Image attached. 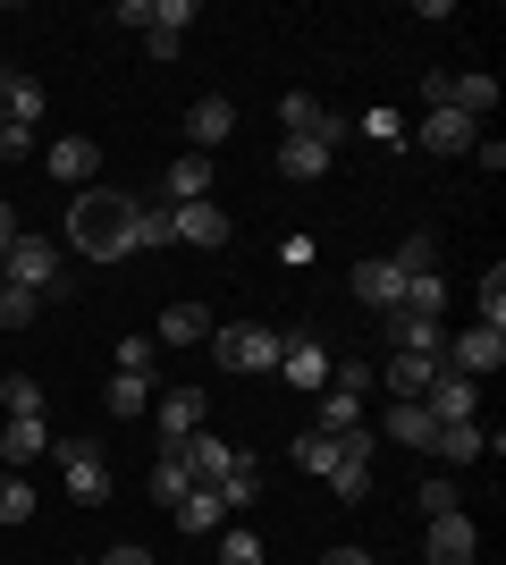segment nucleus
Listing matches in <instances>:
<instances>
[{
    "label": "nucleus",
    "instance_id": "obj_28",
    "mask_svg": "<svg viewBox=\"0 0 506 565\" xmlns=\"http://www.w3.org/2000/svg\"><path fill=\"white\" fill-rule=\"evenodd\" d=\"M0 405H9V423H43V380L9 372V380H0Z\"/></svg>",
    "mask_w": 506,
    "mask_h": 565
},
{
    "label": "nucleus",
    "instance_id": "obj_17",
    "mask_svg": "<svg viewBox=\"0 0 506 565\" xmlns=\"http://www.w3.org/2000/svg\"><path fill=\"white\" fill-rule=\"evenodd\" d=\"M212 194V152H177L161 178V203H203Z\"/></svg>",
    "mask_w": 506,
    "mask_h": 565
},
{
    "label": "nucleus",
    "instance_id": "obj_21",
    "mask_svg": "<svg viewBox=\"0 0 506 565\" xmlns=\"http://www.w3.org/2000/svg\"><path fill=\"white\" fill-rule=\"evenodd\" d=\"M144 405H152V380L144 372H110V388H101V414H110V423H136Z\"/></svg>",
    "mask_w": 506,
    "mask_h": 565
},
{
    "label": "nucleus",
    "instance_id": "obj_5",
    "mask_svg": "<svg viewBox=\"0 0 506 565\" xmlns=\"http://www.w3.org/2000/svg\"><path fill=\"white\" fill-rule=\"evenodd\" d=\"M422 414H431V423H482V380H464V372L439 363L431 388H422Z\"/></svg>",
    "mask_w": 506,
    "mask_h": 565
},
{
    "label": "nucleus",
    "instance_id": "obj_3",
    "mask_svg": "<svg viewBox=\"0 0 506 565\" xmlns=\"http://www.w3.org/2000/svg\"><path fill=\"white\" fill-rule=\"evenodd\" d=\"M279 347H288V338L262 330V321H228V330L212 338L219 372H279Z\"/></svg>",
    "mask_w": 506,
    "mask_h": 565
},
{
    "label": "nucleus",
    "instance_id": "obj_19",
    "mask_svg": "<svg viewBox=\"0 0 506 565\" xmlns=\"http://www.w3.org/2000/svg\"><path fill=\"white\" fill-rule=\"evenodd\" d=\"M380 430H388V439H397V448L431 456V430H439V423H431V414H422V397H397V405H388V423H380Z\"/></svg>",
    "mask_w": 506,
    "mask_h": 565
},
{
    "label": "nucleus",
    "instance_id": "obj_30",
    "mask_svg": "<svg viewBox=\"0 0 506 565\" xmlns=\"http://www.w3.org/2000/svg\"><path fill=\"white\" fill-rule=\"evenodd\" d=\"M254 498H262V465H254V456H237V472L219 481V507L237 515V507H254Z\"/></svg>",
    "mask_w": 506,
    "mask_h": 565
},
{
    "label": "nucleus",
    "instance_id": "obj_43",
    "mask_svg": "<svg viewBox=\"0 0 506 565\" xmlns=\"http://www.w3.org/2000/svg\"><path fill=\"white\" fill-rule=\"evenodd\" d=\"M25 152H34V127H9V118H0V161H25Z\"/></svg>",
    "mask_w": 506,
    "mask_h": 565
},
{
    "label": "nucleus",
    "instance_id": "obj_42",
    "mask_svg": "<svg viewBox=\"0 0 506 565\" xmlns=\"http://www.w3.org/2000/svg\"><path fill=\"white\" fill-rule=\"evenodd\" d=\"M110 363H119V372H144V380H152V347H144V338H119V354H110Z\"/></svg>",
    "mask_w": 506,
    "mask_h": 565
},
{
    "label": "nucleus",
    "instance_id": "obj_23",
    "mask_svg": "<svg viewBox=\"0 0 506 565\" xmlns=\"http://www.w3.org/2000/svg\"><path fill=\"white\" fill-rule=\"evenodd\" d=\"M169 515H177V532H194V541H203V532H219V515H228V507H219V490H203V481H194Z\"/></svg>",
    "mask_w": 506,
    "mask_h": 565
},
{
    "label": "nucleus",
    "instance_id": "obj_40",
    "mask_svg": "<svg viewBox=\"0 0 506 565\" xmlns=\"http://www.w3.org/2000/svg\"><path fill=\"white\" fill-rule=\"evenodd\" d=\"M186 25H194V0H161V9H152V34H177V43H186Z\"/></svg>",
    "mask_w": 506,
    "mask_h": 565
},
{
    "label": "nucleus",
    "instance_id": "obj_37",
    "mask_svg": "<svg viewBox=\"0 0 506 565\" xmlns=\"http://www.w3.org/2000/svg\"><path fill=\"white\" fill-rule=\"evenodd\" d=\"M406 312H448V287H439V270H422V279H406Z\"/></svg>",
    "mask_w": 506,
    "mask_h": 565
},
{
    "label": "nucleus",
    "instance_id": "obj_11",
    "mask_svg": "<svg viewBox=\"0 0 506 565\" xmlns=\"http://www.w3.org/2000/svg\"><path fill=\"white\" fill-rule=\"evenodd\" d=\"M388 347H397V354H431V363H448V330H439L431 312H406V305L388 312Z\"/></svg>",
    "mask_w": 506,
    "mask_h": 565
},
{
    "label": "nucleus",
    "instance_id": "obj_34",
    "mask_svg": "<svg viewBox=\"0 0 506 565\" xmlns=\"http://www.w3.org/2000/svg\"><path fill=\"white\" fill-rule=\"evenodd\" d=\"M34 515V481L25 472H0V523H25Z\"/></svg>",
    "mask_w": 506,
    "mask_h": 565
},
{
    "label": "nucleus",
    "instance_id": "obj_32",
    "mask_svg": "<svg viewBox=\"0 0 506 565\" xmlns=\"http://www.w3.org/2000/svg\"><path fill=\"white\" fill-rule=\"evenodd\" d=\"M363 423V397L355 388H321V423L313 430H355Z\"/></svg>",
    "mask_w": 506,
    "mask_h": 565
},
{
    "label": "nucleus",
    "instance_id": "obj_2",
    "mask_svg": "<svg viewBox=\"0 0 506 565\" xmlns=\"http://www.w3.org/2000/svg\"><path fill=\"white\" fill-rule=\"evenodd\" d=\"M60 270H68V245H60V236H34V228H18V245L0 254V279L25 287V296H51Z\"/></svg>",
    "mask_w": 506,
    "mask_h": 565
},
{
    "label": "nucleus",
    "instance_id": "obj_29",
    "mask_svg": "<svg viewBox=\"0 0 506 565\" xmlns=\"http://www.w3.org/2000/svg\"><path fill=\"white\" fill-rule=\"evenodd\" d=\"M388 270H397V279H422V270H439V245H431V228H413L406 245L388 254Z\"/></svg>",
    "mask_w": 506,
    "mask_h": 565
},
{
    "label": "nucleus",
    "instance_id": "obj_26",
    "mask_svg": "<svg viewBox=\"0 0 506 565\" xmlns=\"http://www.w3.org/2000/svg\"><path fill=\"white\" fill-rule=\"evenodd\" d=\"M43 448H51V430H43V423H9V430H0V465H9V472H25Z\"/></svg>",
    "mask_w": 506,
    "mask_h": 565
},
{
    "label": "nucleus",
    "instance_id": "obj_13",
    "mask_svg": "<svg viewBox=\"0 0 506 565\" xmlns=\"http://www.w3.org/2000/svg\"><path fill=\"white\" fill-rule=\"evenodd\" d=\"M431 456H439V465H473V456H498V430H482V423H439V430H431Z\"/></svg>",
    "mask_w": 506,
    "mask_h": 565
},
{
    "label": "nucleus",
    "instance_id": "obj_7",
    "mask_svg": "<svg viewBox=\"0 0 506 565\" xmlns=\"http://www.w3.org/2000/svg\"><path fill=\"white\" fill-rule=\"evenodd\" d=\"M279 127H288V136H313V143H346V118L330 110V102L321 94H279Z\"/></svg>",
    "mask_w": 506,
    "mask_h": 565
},
{
    "label": "nucleus",
    "instance_id": "obj_14",
    "mask_svg": "<svg viewBox=\"0 0 506 565\" xmlns=\"http://www.w3.org/2000/svg\"><path fill=\"white\" fill-rule=\"evenodd\" d=\"M177 456H186V472H194V481H203V490H219V481L237 472V448H228L219 430H194V439H186V448H177Z\"/></svg>",
    "mask_w": 506,
    "mask_h": 565
},
{
    "label": "nucleus",
    "instance_id": "obj_25",
    "mask_svg": "<svg viewBox=\"0 0 506 565\" xmlns=\"http://www.w3.org/2000/svg\"><path fill=\"white\" fill-rule=\"evenodd\" d=\"M203 338H212V312L203 305H169L161 312V347H203Z\"/></svg>",
    "mask_w": 506,
    "mask_h": 565
},
{
    "label": "nucleus",
    "instance_id": "obj_8",
    "mask_svg": "<svg viewBox=\"0 0 506 565\" xmlns=\"http://www.w3.org/2000/svg\"><path fill=\"white\" fill-rule=\"evenodd\" d=\"M498 363H506V330H482V321H473L464 338H448V372H464V380H489Z\"/></svg>",
    "mask_w": 506,
    "mask_h": 565
},
{
    "label": "nucleus",
    "instance_id": "obj_22",
    "mask_svg": "<svg viewBox=\"0 0 506 565\" xmlns=\"http://www.w3.org/2000/svg\"><path fill=\"white\" fill-rule=\"evenodd\" d=\"M422 143H431V152H473V143H482V127H473V118H456V110H422Z\"/></svg>",
    "mask_w": 506,
    "mask_h": 565
},
{
    "label": "nucleus",
    "instance_id": "obj_6",
    "mask_svg": "<svg viewBox=\"0 0 506 565\" xmlns=\"http://www.w3.org/2000/svg\"><path fill=\"white\" fill-rule=\"evenodd\" d=\"M473 548H482V532H473V515H431L422 523V565H473Z\"/></svg>",
    "mask_w": 506,
    "mask_h": 565
},
{
    "label": "nucleus",
    "instance_id": "obj_1",
    "mask_svg": "<svg viewBox=\"0 0 506 565\" xmlns=\"http://www.w3.org/2000/svg\"><path fill=\"white\" fill-rule=\"evenodd\" d=\"M136 212H144V203L85 186V194L68 203V245H76L85 262H127V254H136Z\"/></svg>",
    "mask_w": 506,
    "mask_h": 565
},
{
    "label": "nucleus",
    "instance_id": "obj_38",
    "mask_svg": "<svg viewBox=\"0 0 506 565\" xmlns=\"http://www.w3.org/2000/svg\"><path fill=\"white\" fill-rule=\"evenodd\" d=\"M482 330H506V270L498 262L482 270Z\"/></svg>",
    "mask_w": 506,
    "mask_h": 565
},
{
    "label": "nucleus",
    "instance_id": "obj_24",
    "mask_svg": "<svg viewBox=\"0 0 506 565\" xmlns=\"http://www.w3.org/2000/svg\"><path fill=\"white\" fill-rule=\"evenodd\" d=\"M330 161H337V152H330V143H313V136H288V143H279V169H288L295 186H313Z\"/></svg>",
    "mask_w": 506,
    "mask_h": 565
},
{
    "label": "nucleus",
    "instance_id": "obj_15",
    "mask_svg": "<svg viewBox=\"0 0 506 565\" xmlns=\"http://www.w3.org/2000/svg\"><path fill=\"white\" fill-rule=\"evenodd\" d=\"M43 169L60 178V186H76V194H85V186H94V169H101V152H94L85 136H60V143L43 152Z\"/></svg>",
    "mask_w": 506,
    "mask_h": 565
},
{
    "label": "nucleus",
    "instance_id": "obj_18",
    "mask_svg": "<svg viewBox=\"0 0 506 565\" xmlns=\"http://www.w3.org/2000/svg\"><path fill=\"white\" fill-rule=\"evenodd\" d=\"M43 85H34V76H18V68H9V76H0V118H9V127H43Z\"/></svg>",
    "mask_w": 506,
    "mask_h": 565
},
{
    "label": "nucleus",
    "instance_id": "obj_4",
    "mask_svg": "<svg viewBox=\"0 0 506 565\" xmlns=\"http://www.w3.org/2000/svg\"><path fill=\"white\" fill-rule=\"evenodd\" d=\"M51 448H60V481H68L76 507H101V498H110V456H101L94 439H51Z\"/></svg>",
    "mask_w": 506,
    "mask_h": 565
},
{
    "label": "nucleus",
    "instance_id": "obj_31",
    "mask_svg": "<svg viewBox=\"0 0 506 565\" xmlns=\"http://www.w3.org/2000/svg\"><path fill=\"white\" fill-rule=\"evenodd\" d=\"M194 490V472H186V456L177 448H161V465H152V498H169V507H177V498Z\"/></svg>",
    "mask_w": 506,
    "mask_h": 565
},
{
    "label": "nucleus",
    "instance_id": "obj_10",
    "mask_svg": "<svg viewBox=\"0 0 506 565\" xmlns=\"http://www.w3.org/2000/svg\"><path fill=\"white\" fill-rule=\"evenodd\" d=\"M152 430H161V448H186L194 430H203V388H169L152 405Z\"/></svg>",
    "mask_w": 506,
    "mask_h": 565
},
{
    "label": "nucleus",
    "instance_id": "obj_27",
    "mask_svg": "<svg viewBox=\"0 0 506 565\" xmlns=\"http://www.w3.org/2000/svg\"><path fill=\"white\" fill-rule=\"evenodd\" d=\"M431 372H439V363H431V354H388V397H422V388H431Z\"/></svg>",
    "mask_w": 506,
    "mask_h": 565
},
{
    "label": "nucleus",
    "instance_id": "obj_12",
    "mask_svg": "<svg viewBox=\"0 0 506 565\" xmlns=\"http://www.w3.org/2000/svg\"><path fill=\"white\" fill-rule=\"evenodd\" d=\"M228 136H237V102H228V94H203L186 110V152H212V143H228Z\"/></svg>",
    "mask_w": 506,
    "mask_h": 565
},
{
    "label": "nucleus",
    "instance_id": "obj_39",
    "mask_svg": "<svg viewBox=\"0 0 506 565\" xmlns=\"http://www.w3.org/2000/svg\"><path fill=\"white\" fill-rule=\"evenodd\" d=\"M43 312V296H25V287H0V330H25Z\"/></svg>",
    "mask_w": 506,
    "mask_h": 565
},
{
    "label": "nucleus",
    "instance_id": "obj_16",
    "mask_svg": "<svg viewBox=\"0 0 506 565\" xmlns=\"http://www.w3.org/2000/svg\"><path fill=\"white\" fill-rule=\"evenodd\" d=\"M279 372H288V388H330V347H321V338H288V347H279Z\"/></svg>",
    "mask_w": 506,
    "mask_h": 565
},
{
    "label": "nucleus",
    "instance_id": "obj_44",
    "mask_svg": "<svg viewBox=\"0 0 506 565\" xmlns=\"http://www.w3.org/2000/svg\"><path fill=\"white\" fill-rule=\"evenodd\" d=\"M94 565H152V548H136V541H127V548H110V557H94Z\"/></svg>",
    "mask_w": 506,
    "mask_h": 565
},
{
    "label": "nucleus",
    "instance_id": "obj_33",
    "mask_svg": "<svg viewBox=\"0 0 506 565\" xmlns=\"http://www.w3.org/2000/svg\"><path fill=\"white\" fill-rule=\"evenodd\" d=\"M161 245H177V228H169V203H144V212H136V254H161Z\"/></svg>",
    "mask_w": 506,
    "mask_h": 565
},
{
    "label": "nucleus",
    "instance_id": "obj_20",
    "mask_svg": "<svg viewBox=\"0 0 506 565\" xmlns=\"http://www.w3.org/2000/svg\"><path fill=\"white\" fill-rule=\"evenodd\" d=\"M355 296L372 312H397V305H406V279H397L388 262H355Z\"/></svg>",
    "mask_w": 506,
    "mask_h": 565
},
{
    "label": "nucleus",
    "instance_id": "obj_46",
    "mask_svg": "<svg viewBox=\"0 0 506 565\" xmlns=\"http://www.w3.org/2000/svg\"><path fill=\"white\" fill-rule=\"evenodd\" d=\"M321 565H372V557H363V548H330Z\"/></svg>",
    "mask_w": 506,
    "mask_h": 565
},
{
    "label": "nucleus",
    "instance_id": "obj_45",
    "mask_svg": "<svg viewBox=\"0 0 506 565\" xmlns=\"http://www.w3.org/2000/svg\"><path fill=\"white\" fill-rule=\"evenodd\" d=\"M9 245H18V212H9V203H0V254H9Z\"/></svg>",
    "mask_w": 506,
    "mask_h": 565
},
{
    "label": "nucleus",
    "instance_id": "obj_35",
    "mask_svg": "<svg viewBox=\"0 0 506 565\" xmlns=\"http://www.w3.org/2000/svg\"><path fill=\"white\" fill-rule=\"evenodd\" d=\"M413 498H422V523H431V515H456V507H464V490L448 481V472H431V481H422Z\"/></svg>",
    "mask_w": 506,
    "mask_h": 565
},
{
    "label": "nucleus",
    "instance_id": "obj_9",
    "mask_svg": "<svg viewBox=\"0 0 506 565\" xmlns=\"http://www.w3.org/2000/svg\"><path fill=\"white\" fill-rule=\"evenodd\" d=\"M169 228H177V245H203V254L228 245V220H219L212 194H203V203H169Z\"/></svg>",
    "mask_w": 506,
    "mask_h": 565
},
{
    "label": "nucleus",
    "instance_id": "obj_36",
    "mask_svg": "<svg viewBox=\"0 0 506 565\" xmlns=\"http://www.w3.org/2000/svg\"><path fill=\"white\" fill-rule=\"evenodd\" d=\"M295 465H304V472H330L337 465V430H304V439H295Z\"/></svg>",
    "mask_w": 506,
    "mask_h": 565
},
{
    "label": "nucleus",
    "instance_id": "obj_41",
    "mask_svg": "<svg viewBox=\"0 0 506 565\" xmlns=\"http://www.w3.org/2000/svg\"><path fill=\"white\" fill-rule=\"evenodd\" d=\"M219 565H262V541H254V532H228V541H219Z\"/></svg>",
    "mask_w": 506,
    "mask_h": 565
}]
</instances>
